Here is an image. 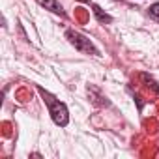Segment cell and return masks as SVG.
Instances as JSON below:
<instances>
[{"label":"cell","mask_w":159,"mask_h":159,"mask_svg":"<svg viewBox=\"0 0 159 159\" xmlns=\"http://www.w3.org/2000/svg\"><path fill=\"white\" fill-rule=\"evenodd\" d=\"M39 94L43 96V99H45V103H47V107H49V112H51V116H52V120H54V124H56V125H67V122H69L67 107H66L62 101H58L54 96H51L49 92H45L43 88H39Z\"/></svg>","instance_id":"1"},{"label":"cell","mask_w":159,"mask_h":159,"mask_svg":"<svg viewBox=\"0 0 159 159\" xmlns=\"http://www.w3.org/2000/svg\"><path fill=\"white\" fill-rule=\"evenodd\" d=\"M66 38H67V41H69L77 51H81V52H84V54H92V56H99L98 47H96L86 36H83L81 32L67 30V32H66Z\"/></svg>","instance_id":"2"},{"label":"cell","mask_w":159,"mask_h":159,"mask_svg":"<svg viewBox=\"0 0 159 159\" xmlns=\"http://www.w3.org/2000/svg\"><path fill=\"white\" fill-rule=\"evenodd\" d=\"M39 4L45 8V10H49V11H52V13H56V15H66V11H64V8H62V4L60 2H56V0H39Z\"/></svg>","instance_id":"3"},{"label":"cell","mask_w":159,"mask_h":159,"mask_svg":"<svg viewBox=\"0 0 159 159\" xmlns=\"http://www.w3.org/2000/svg\"><path fill=\"white\" fill-rule=\"evenodd\" d=\"M92 10H94V13H96V17H98V19H99L101 23H111V17H109L107 13H103L99 6H96V4H92Z\"/></svg>","instance_id":"4"},{"label":"cell","mask_w":159,"mask_h":159,"mask_svg":"<svg viewBox=\"0 0 159 159\" xmlns=\"http://www.w3.org/2000/svg\"><path fill=\"white\" fill-rule=\"evenodd\" d=\"M148 13H150V17H152V19H155V21L159 23V2L152 4V6L148 8Z\"/></svg>","instance_id":"5"}]
</instances>
